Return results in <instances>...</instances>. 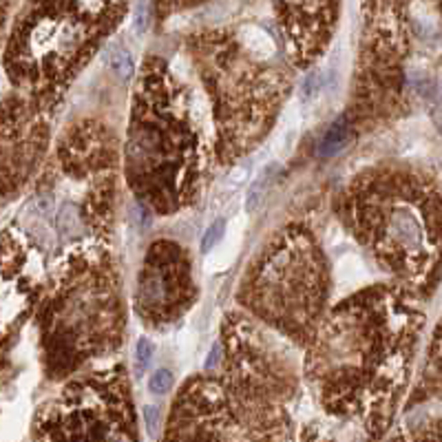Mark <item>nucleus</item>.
Listing matches in <instances>:
<instances>
[{"label":"nucleus","mask_w":442,"mask_h":442,"mask_svg":"<svg viewBox=\"0 0 442 442\" xmlns=\"http://www.w3.org/2000/svg\"><path fill=\"white\" fill-rule=\"evenodd\" d=\"M7 9H9V0H0V33H3V25L7 18Z\"/></svg>","instance_id":"obj_14"},{"label":"nucleus","mask_w":442,"mask_h":442,"mask_svg":"<svg viewBox=\"0 0 442 442\" xmlns=\"http://www.w3.org/2000/svg\"><path fill=\"white\" fill-rule=\"evenodd\" d=\"M248 175H250V171H248V166H237L232 173H230V177H228V188L232 190H237V188H241L246 184V179H248Z\"/></svg>","instance_id":"obj_12"},{"label":"nucleus","mask_w":442,"mask_h":442,"mask_svg":"<svg viewBox=\"0 0 442 442\" xmlns=\"http://www.w3.org/2000/svg\"><path fill=\"white\" fill-rule=\"evenodd\" d=\"M58 228L63 230V232H71L75 228V208L65 204L63 210H60L58 215Z\"/></svg>","instance_id":"obj_10"},{"label":"nucleus","mask_w":442,"mask_h":442,"mask_svg":"<svg viewBox=\"0 0 442 442\" xmlns=\"http://www.w3.org/2000/svg\"><path fill=\"white\" fill-rule=\"evenodd\" d=\"M173 385H175L173 374L166 372V370H157V372L151 376V380H149V389H151L153 394H166V392L173 389Z\"/></svg>","instance_id":"obj_6"},{"label":"nucleus","mask_w":442,"mask_h":442,"mask_svg":"<svg viewBox=\"0 0 442 442\" xmlns=\"http://www.w3.org/2000/svg\"><path fill=\"white\" fill-rule=\"evenodd\" d=\"M104 0H29L7 49V71L31 91L58 80L85 45Z\"/></svg>","instance_id":"obj_1"},{"label":"nucleus","mask_w":442,"mask_h":442,"mask_svg":"<svg viewBox=\"0 0 442 442\" xmlns=\"http://www.w3.org/2000/svg\"><path fill=\"white\" fill-rule=\"evenodd\" d=\"M380 241H383L385 250H389L392 254L396 250L405 259H418L429 250L427 221L423 215L416 212L411 204H394L383 221Z\"/></svg>","instance_id":"obj_2"},{"label":"nucleus","mask_w":442,"mask_h":442,"mask_svg":"<svg viewBox=\"0 0 442 442\" xmlns=\"http://www.w3.org/2000/svg\"><path fill=\"white\" fill-rule=\"evenodd\" d=\"M133 29L137 36H144L149 31V7L146 3H139L135 9V20H133Z\"/></svg>","instance_id":"obj_9"},{"label":"nucleus","mask_w":442,"mask_h":442,"mask_svg":"<svg viewBox=\"0 0 442 442\" xmlns=\"http://www.w3.org/2000/svg\"><path fill=\"white\" fill-rule=\"evenodd\" d=\"M318 87H320V75L316 71H310L303 80V85H301V89H303V97L310 99L318 91Z\"/></svg>","instance_id":"obj_11"},{"label":"nucleus","mask_w":442,"mask_h":442,"mask_svg":"<svg viewBox=\"0 0 442 442\" xmlns=\"http://www.w3.org/2000/svg\"><path fill=\"white\" fill-rule=\"evenodd\" d=\"M109 65H111V71L119 77V80H129L133 75V58L129 51L124 49H117L111 53V60H109Z\"/></svg>","instance_id":"obj_5"},{"label":"nucleus","mask_w":442,"mask_h":442,"mask_svg":"<svg viewBox=\"0 0 442 442\" xmlns=\"http://www.w3.org/2000/svg\"><path fill=\"white\" fill-rule=\"evenodd\" d=\"M272 173H274V166H270V164H268L264 171H261V173L252 179V186H250L248 197H246V212H250V215H252V212L261 206V202H264L266 186H268V182H270Z\"/></svg>","instance_id":"obj_4"},{"label":"nucleus","mask_w":442,"mask_h":442,"mask_svg":"<svg viewBox=\"0 0 442 442\" xmlns=\"http://www.w3.org/2000/svg\"><path fill=\"white\" fill-rule=\"evenodd\" d=\"M224 228H226L224 219H219V221H215V224L206 230V235H204V239H202V250H204V252H208L210 248L217 246V241L221 239V235H224Z\"/></svg>","instance_id":"obj_7"},{"label":"nucleus","mask_w":442,"mask_h":442,"mask_svg":"<svg viewBox=\"0 0 442 442\" xmlns=\"http://www.w3.org/2000/svg\"><path fill=\"white\" fill-rule=\"evenodd\" d=\"M151 360H153V343H151V338H139L137 340V367H139V372L146 370L151 365Z\"/></svg>","instance_id":"obj_8"},{"label":"nucleus","mask_w":442,"mask_h":442,"mask_svg":"<svg viewBox=\"0 0 442 442\" xmlns=\"http://www.w3.org/2000/svg\"><path fill=\"white\" fill-rule=\"evenodd\" d=\"M345 139H347V124H345V119H338V122H334L332 129L325 133V137L320 139L318 155L320 157H332V155H336L340 149H343Z\"/></svg>","instance_id":"obj_3"},{"label":"nucleus","mask_w":442,"mask_h":442,"mask_svg":"<svg viewBox=\"0 0 442 442\" xmlns=\"http://www.w3.org/2000/svg\"><path fill=\"white\" fill-rule=\"evenodd\" d=\"M219 360V347L215 345L212 350H210V354H208V360H206V370H212L215 367V363Z\"/></svg>","instance_id":"obj_15"},{"label":"nucleus","mask_w":442,"mask_h":442,"mask_svg":"<svg viewBox=\"0 0 442 442\" xmlns=\"http://www.w3.org/2000/svg\"><path fill=\"white\" fill-rule=\"evenodd\" d=\"M144 423H146V429L151 433H155L157 429V423H159V409L155 405H146L144 407Z\"/></svg>","instance_id":"obj_13"}]
</instances>
